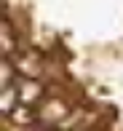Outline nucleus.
Instances as JSON below:
<instances>
[{
	"mask_svg": "<svg viewBox=\"0 0 123 131\" xmlns=\"http://www.w3.org/2000/svg\"><path fill=\"white\" fill-rule=\"evenodd\" d=\"M0 43H3V59H8L11 51L16 48V46H14V38H11V24H8V19H3V27H0Z\"/></svg>",
	"mask_w": 123,
	"mask_h": 131,
	"instance_id": "obj_6",
	"label": "nucleus"
},
{
	"mask_svg": "<svg viewBox=\"0 0 123 131\" xmlns=\"http://www.w3.org/2000/svg\"><path fill=\"white\" fill-rule=\"evenodd\" d=\"M16 70H19L21 78H38V72H40L38 59H35L32 53H27V56H19V59H16Z\"/></svg>",
	"mask_w": 123,
	"mask_h": 131,
	"instance_id": "obj_3",
	"label": "nucleus"
},
{
	"mask_svg": "<svg viewBox=\"0 0 123 131\" xmlns=\"http://www.w3.org/2000/svg\"><path fill=\"white\" fill-rule=\"evenodd\" d=\"M16 99H19V88H14V86L3 88V99H0V112H3L5 118H11V112L16 110Z\"/></svg>",
	"mask_w": 123,
	"mask_h": 131,
	"instance_id": "obj_4",
	"label": "nucleus"
},
{
	"mask_svg": "<svg viewBox=\"0 0 123 131\" xmlns=\"http://www.w3.org/2000/svg\"><path fill=\"white\" fill-rule=\"evenodd\" d=\"M86 131H96V128H86Z\"/></svg>",
	"mask_w": 123,
	"mask_h": 131,
	"instance_id": "obj_9",
	"label": "nucleus"
},
{
	"mask_svg": "<svg viewBox=\"0 0 123 131\" xmlns=\"http://www.w3.org/2000/svg\"><path fill=\"white\" fill-rule=\"evenodd\" d=\"M70 118V110L62 99H48V102L40 104L38 110V121L46 123V126H56V123H64Z\"/></svg>",
	"mask_w": 123,
	"mask_h": 131,
	"instance_id": "obj_1",
	"label": "nucleus"
},
{
	"mask_svg": "<svg viewBox=\"0 0 123 131\" xmlns=\"http://www.w3.org/2000/svg\"><path fill=\"white\" fill-rule=\"evenodd\" d=\"M0 72H3V88H8V86H11V62H8V59H3Z\"/></svg>",
	"mask_w": 123,
	"mask_h": 131,
	"instance_id": "obj_7",
	"label": "nucleus"
},
{
	"mask_svg": "<svg viewBox=\"0 0 123 131\" xmlns=\"http://www.w3.org/2000/svg\"><path fill=\"white\" fill-rule=\"evenodd\" d=\"M16 86H19V102L21 104H30L32 107L40 96H43V86H40L35 78H19Z\"/></svg>",
	"mask_w": 123,
	"mask_h": 131,
	"instance_id": "obj_2",
	"label": "nucleus"
},
{
	"mask_svg": "<svg viewBox=\"0 0 123 131\" xmlns=\"http://www.w3.org/2000/svg\"><path fill=\"white\" fill-rule=\"evenodd\" d=\"M11 118H14V123H19V126H30L35 121V110H30V104H16V110L11 112Z\"/></svg>",
	"mask_w": 123,
	"mask_h": 131,
	"instance_id": "obj_5",
	"label": "nucleus"
},
{
	"mask_svg": "<svg viewBox=\"0 0 123 131\" xmlns=\"http://www.w3.org/2000/svg\"><path fill=\"white\" fill-rule=\"evenodd\" d=\"M32 131H54L51 126H38V128H32Z\"/></svg>",
	"mask_w": 123,
	"mask_h": 131,
	"instance_id": "obj_8",
	"label": "nucleus"
}]
</instances>
